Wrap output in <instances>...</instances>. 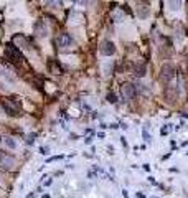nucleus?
<instances>
[{"mask_svg": "<svg viewBox=\"0 0 188 198\" xmlns=\"http://www.w3.org/2000/svg\"><path fill=\"white\" fill-rule=\"evenodd\" d=\"M5 56H7L10 61H13V63H20V61L23 60V58H22V51L18 50V48L13 45V43H10V45L5 46Z\"/></svg>", "mask_w": 188, "mask_h": 198, "instance_id": "obj_2", "label": "nucleus"}, {"mask_svg": "<svg viewBox=\"0 0 188 198\" xmlns=\"http://www.w3.org/2000/svg\"><path fill=\"white\" fill-rule=\"evenodd\" d=\"M0 142H2V137H0Z\"/></svg>", "mask_w": 188, "mask_h": 198, "instance_id": "obj_17", "label": "nucleus"}, {"mask_svg": "<svg viewBox=\"0 0 188 198\" xmlns=\"http://www.w3.org/2000/svg\"><path fill=\"white\" fill-rule=\"evenodd\" d=\"M48 66H50V70H51L53 74H61V66L58 65L56 61H50V63H48Z\"/></svg>", "mask_w": 188, "mask_h": 198, "instance_id": "obj_8", "label": "nucleus"}, {"mask_svg": "<svg viewBox=\"0 0 188 198\" xmlns=\"http://www.w3.org/2000/svg\"><path fill=\"white\" fill-rule=\"evenodd\" d=\"M142 134H144V137H145V141H147V142H150V141H152V139H150V136H148V132H147V130H144Z\"/></svg>", "mask_w": 188, "mask_h": 198, "instance_id": "obj_14", "label": "nucleus"}, {"mask_svg": "<svg viewBox=\"0 0 188 198\" xmlns=\"http://www.w3.org/2000/svg\"><path fill=\"white\" fill-rule=\"evenodd\" d=\"M120 94H122L124 99L131 101L136 98V86H134L132 83H124L122 86H120Z\"/></svg>", "mask_w": 188, "mask_h": 198, "instance_id": "obj_3", "label": "nucleus"}, {"mask_svg": "<svg viewBox=\"0 0 188 198\" xmlns=\"http://www.w3.org/2000/svg\"><path fill=\"white\" fill-rule=\"evenodd\" d=\"M107 101H109V103H117V96L112 94V93H109L107 94Z\"/></svg>", "mask_w": 188, "mask_h": 198, "instance_id": "obj_11", "label": "nucleus"}, {"mask_svg": "<svg viewBox=\"0 0 188 198\" xmlns=\"http://www.w3.org/2000/svg\"><path fill=\"white\" fill-rule=\"evenodd\" d=\"M0 106H2V107L5 109V112L10 114V116H17L20 112V104H18L15 99H0Z\"/></svg>", "mask_w": 188, "mask_h": 198, "instance_id": "obj_1", "label": "nucleus"}, {"mask_svg": "<svg viewBox=\"0 0 188 198\" xmlns=\"http://www.w3.org/2000/svg\"><path fill=\"white\" fill-rule=\"evenodd\" d=\"M99 51H101V55H104V56H112L114 53H115V45H114L112 41L106 40V41L101 43Z\"/></svg>", "mask_w": 188, "mask_h": 198, "instance_id": "obj_4", "label": "nucleus"}, {"mask_svg": "<svg viewBox=\"0 0 188 198\" xmlns=\"http://www.w3.org/2000/svg\"><path fill=\"white\" fill-rule=\"evenodd\" d=\"M3 142H5V145L8 149H17V142L13 141L12 137H5V139H3Z\"/></svg>", "mask_w": 188, "mask_h": 198, "instance_id": "obj_10", "label": "nucleus"}, {"mask_svg": "<svg viewBox=\"0 0 188 198\" xmlns=\"http://www.w3.org/2000/svg\"><path fill=\"white\" fill-rule=\"evenodd\" d=\"M3 157H5V154H3V152H0V163H2V160H3Z\"/></svg>", "mask_w": 188, "mask_h": 198, "instance_id": "obj_16", "label": "nucleus"}, {"mask_svg": "<svg viewBox=\"0 0 188 198\" xmlns=\"http://www.w3.org/2000/svg\"><path fill=\"white\" fill-rule=\"evenodd\" d=\"M56 43H58V46H60V48H68V46L73 45V38H71L68 33H61V35L58 36Z\"/></svg>", "mask_w": 188, "mask_h": 198, "instance_id": "obj_5", "label": "nucleus"}, {"mask_svg": "<svg viewBox=\"0 0 188 198\" xmlns=\"http://www.w3.org/2000/svg\"><path fill=\"white\" fill-rule=\"evenodd\" d=\"M134 73L139 78H142V76H145V63H142V66H136V70H134Z\"/></svg>", "mask_w": 188, "mask_h": 198, "instance_id": "obj_9", "label": "nucleus"}, {"mask_svg": "<svg viewBox=\"0 0 188 198\" xmlns=\"http://www.w3.org/2000/svg\"><path fill=\"white\" fill-rule=\"evenodd\" d=\"M60 158H63V155H55V157H50L46 160V163H51V162H56V160H60Z\"/></svg>", "mask_w": 188, "mask_h": 198, "instance_id": "obj_13", "label": "nucleus"}, {"mask_svg": "<svg viewBox=\"0 0 188 198\" xmlns=\"http://www.w3.org/2000/svg\"><path fill=\"white\" fill-rule=\"evenodd\" d=\"M40 152L43 154V155H46V154L50 152V149H46V147H41V149H40Z\"/></svg>", "mask_w": 188, "mask_h": 198, "instance_id": "obj_15", "label": "nucleus"}, {"mask_svg": "<svg viewBox=\"0 0 188 198\" xmlns=\"http://www.w3.org/2000/svg\"><path fill=\"white\" fill-rule=\"evenodd\" d=\"M168 5H172V8H173V10H178L182 3H180V2H168Z\"/></svg>", "mask_w": 188, "mask_h": 198, "instance_id": "obj_12", "label": "nucleus"}, {"mask_svg": "<svg viewBox=\"0 0 188 198\" xmlns=\"http://www.w3.org/2000/svg\"><path fill=\"white\" fill-rule=\"evenodd\" d=\"M35 33L38 36H46L48 35V28H46V25H45V22L43 20H38V22H35Z\"/></svg>", "mask_w": 188, "mask_h": 198, "instance_id": "obj_6", "label": "nucleus"}, {"mask_svg": "<svg viewBox=\"0 0 188 198\" xmlns=\"http://www.w3.org/2000/svg\"><path fill=\"white\" fill-rule=\"evenodd\" d=\"M160 78H162V81H167V83L173 78V68H172L170 65H167V66H163V68H162Z\"/></svg>", "mask_w": 188, "mask_h": 198, "instance_id": "obj_7", "label": "nucleus"}]
</instances>
